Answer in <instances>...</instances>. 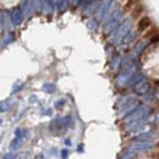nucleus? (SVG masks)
Masks as SVG:
<instances>
[{
  "mask_svg": "<svg viewBox=\"0 0 159 159\" xmlns=\"http://www.w3.org/2000/svg\"><path fill=\"white\" fill-rule=\"evenodd\" d=\"M151 26H152L151 25V20L147 16H143L138 21V31H141V32H147L151 28Z\"/></svg>",
  "mask_w": 159,
  "mask_h": 159,
  "instance_id": "f257e3e1",
  "label": "nucleus"
}]
</instances>
